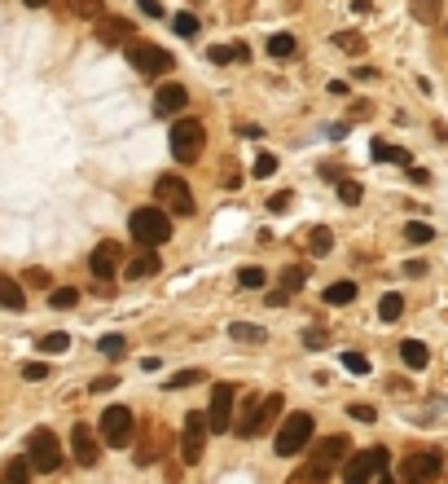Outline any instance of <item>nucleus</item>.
I'll return each instance as SVG.
<instances>
[{
    "label": "nucleus",
    "instance_id": "50",
    "mask_svg": "<svg viewBox=\"0 0 448 484\" xmlns=\"http://www.w3.org/2000/svg\"><path fill=\"white\" fill-rule=\"evenodd\" d=\"M115 383H119V379H110V374H105V379H97V383H93V392H97V396H101V392H110V388H115Z\"/></svg>",
    "mask_w": 448,
    "mask_h": 484
},
{
    "label": "nucleus",
    "instance_id": "8",
    "mask_svg": "<svg viewBox=\"0 0 448 484\" xmlns=\"http://www.w3.org/2000/svg\"><path fill=\"white\" fill-rule=\"evenodd\" d=\"M308 441H312V414H286V423L277 427L273 449L281 458H295L299 449H308Z\"/></svg>",
    "mask_w": 448,
    "mask_h": 484
},
{
    "label": "nucleus",
    "instance_id": "9",
    "mask_svg": "<svg viewBox=\"0 0 448 484\" xmlns=\"http://www.w3.org/2000/svg\"><path fill=\"white\" fill-rule=\"evenodd\" d=\"M132 427H137V414H132L127 405H110V410H101V441L110 445V449H127Z\"/></svg>",
    "mask_w": 448,
    "mask_h": 484
},
{
    "label": "nucleus",
    "instance_id": "51",
    "mask_svg": "<svg viewBox=\"0 0 448 484\" xmlns=\"http://www.w3.org/2000/svg\"><path fill=\"white\" fill-rule=\"evenodd\" d=\"M22 5H26V9H40V5H48V0H22Z\"/></svg>",
    "mask_w": 448,
    "mask_h": 484
},
{
    "label": "nucleus",
    "instance_id": "6",
    "mask_svg": "<svg viewBox=\"0 0 448 484\" xmlns=\"http://www.w3.org/2000/svg\"><path fill=\"white\" fill-rule=\"evenodd\" d=\"M207 431H211L207 410H189V414H184V436H180V458H184V467H198V463H202Z\"/></svg>",
    "mask_w": 448,
    "mask_h": 484
},
{
    "label": "nucleus",
    "instance_id": "22",
    "mask_svg": "<svg viewBox=\"0 0 448 484\" xmlns=\"http://www.w3.org/2000/svg\"><path fill=\"white\" fill-rule=\"evenodd\" d=\"M400 361H405L409 370H422V366L431 361V348L422 344V339H405V344H400Z\"/></svg>",
    "mask_w": 448,
    "mask_h": 484
},
{
    "label": "nucleus",
    "instance_id": "47",
    "mask_svg": "<svg viewBox=\"0 0 448 484\" xmlns=\"http://www.w3.org/2000/svg\"><path fill=\"white\" fill-rule=\"evenodd\" d=\"M22 282H26V287H48V273H44V269H26Z\"/></svg>",
    "mask_w": 448,
    "mask_h": 484
},
{
    "label": "nucleus",
    "instance_id": "11",
    "mask_svg": "<svg viewBox=\"0 0 448 484\" xmlns=\"http://www.w3.org/2000/svg\"><path fill=\"white\" fill-rule=\"evenodd\" d=\"M439 471H444V453H439V449H422V453H413L409 463L400 467L405 484H431Z\"/></svg>",
    "mask_w": 448,
    "mask_h": 484
},
{
    "label": "nucleus",
    "instance_id": "28",
    "mask_svg": "<svg viewBox=\"0 0 448 484\" xmlns=\"http://www.w3.org/2000/svg\"><path fill=\"white\" fill-rule=\"evenodd\" d=\"M356 299V282H330L325 287V304H352Z\"/></svg>",
    "mask_w": 448,
    "mask_h": 484
},
{
    "label": "nucleus",
    "instance_id": "35",
    "mask_svg": "<svg viewBox=\"0 0 448 484\" xmlns=\"http://www.w3.org/2000/svg\"><path fill=\"white\" fill-rule=\"evenodd\" d=\"M237 282H242L246 291H259V287H264V269H259V264H242V273H237Z\"/></svg>",
    "mask_w": 448,
    "mask_h": 484
},
{
    "label": "nucleus",
    "instance_id": "24",
    "mask_svg": "<svg viewBox=\"0 0 448 484\" xmlns=\"http://www.w3.org/2000/svg\"><path fill=\"white\" fill-rule=\"evenodd\" d=\"M229 339H237V344H264V339H269V330L255 326V321H233L229 326Z\"/></svg>",
    "mask_w": 448,
    "mask_h": 484
},
{
    "label": "nucleus",
    "instance_id": "38",
    "mask_svg": "<svg viewBox=\"0 0 448 484\" xmlns=\"http://www.w3.org/2000/svg\"><path fill=\"white\" fill-rule=\"evenodd\" d=\"M71 14H79V18H97V22H101V0H71Z\"/></svg>",
    "mask_w": 448,
    "mask_h": 484
},
{
    "label": "nucleus",
    "instance_id": "25",
    "mask_svg": "<svg viewBox=\"0 0 448 484\" xmlns=\"http://www.w3.org/2000/svg\"><path fill=\"white\" fill-rule=\"evenodd\" d=\"M374 159H382V163H400V168H413V155H409V150H400V145H391V141H374Z\"/></svg>",
    "mask_w": 448,
    "mask_h": 484
},
{
    "label": "nucleus",
    "instance_id": "33",
    "mask_svg": "<svg viewBox=\"0 0 448 484\" xmlns=\"http://www.w3.org/2000/svg\"><path fill=\"white\" fill-rule=\"evenodd\" d=\"M172 27H176L180 40H194V36H198V18H194V14H176V18H172Z\"/></svg>",
    "mask_w": 448,
    "mask_h": 484
},
{
    "label": "nucleus",
    "instance_id": "16",
    "mask_svg": "<svg viewBox=\"0 0 448 484\" xmlns=\"http://www.w3.org/2000/svg\"><path fill=\"white\" fill-rule=\"evenodd\" d=\"M184 106H189V88H184V84H163L154 93V110L158 115H176Z\"/></svg>",
    "mask_w": 448,
    "mask_h": 484
},
{
    "label": "nucleus",
    "instance_id": "3",
    "mask_svg": "<svg viewBox=\"0 0 448 484\" xmlns=\"http://www.w3.org/2000/svg\"><path fill=\"white\" fill-rule=\"evenodd\" d=\"M26 463H31V471H40V475H53L62 467V441L53 436L48 427H36L31 436H26Z\"/></svg>",
    "mask_w": 448,
    "mask_h": 484
},
{
    "label": "nucleus",
    "instance_id": "34",
    "mask_svg": "<svg viewBox=\"0 0 448 484\" xmlns=\"http://www.w3.org/2000/svg\"><path fill=\"white\" fill-rule=\"evenodd\" d=\"M405 238H409L413 247H427V242L435 238V229H431V225H417V220H413V225H405Z\"/></svg>",
    "mask_w": 448,
    "mask_h": 484
},
{
    "label": "nucleus",
    "instance_id": "29",
    "mask_svg": "<svg viewBox=\"0 0 448 484\" xmlns=\"http://www.w3.org/2000/svg\"><path fill=\"white\" fill-rule=\"evenodd\" d=\"M5 484H31V463H26V458H14L5 467Z\"/></svg>",
    "mask_w": 448,
    "mask_h": 484
},
{
    "label": "nucleus",
    "instance_id": "13",
    "mask_svg": "<svg viewBox=\"0 0 448 484\" xmlns=\"http://www.w3.org/2000/svg\"><path fill=\"white\" fill-rule=\"evenodd\" d=\"M71 453H75V463H79V467H97L101 445H97V436H93V427H84V423H75V427H71Z\"/></svg>",
    "mask_w": 448,
    "mask_h": 484
},
{
    "label": "nucleus",
    "instance_id": "40",
    "mask_svg": "<svg viewBox=\"0 0 448 484\" xmlns=\"http://www.w3.org/2000/svg\"><path fill=\"white\" fill-rule=\"evenodd\" d=\"M360 194H365L360 181H338V198L348 202V207H352V202H360Z\"/></svg>",
    "mask_w": 448,
    "mask_h": 484
},
{
    "label": "nucleus",
    "instance_id": "30",
    "mask_svg": "<svg viewBox=\"0 0 448 484\" xmlns=\"http://www.w3.org/2000/svg\"><path fill=\"white\" fill-rule=\"evenodd\" d=\"M439 9H444V0H413V18L417 22H439Z\"/></svg>",
    "mask_w": 448,
    "mask_h": 484
},
{
    "label": "nucleus",
    "instance_id": "37",
    "mask_svg": "<svg viewBox=\"0 0 448 484\" xmlns=\"http://www.w3.org/2000/svg\"><path fill=\"white\" fill-rule=\"evenodd\" d=\"M198 379H202V370H180V374H172V379H167L163 388H167V392H172V388H194Z\"/></svg>",
    "mask_w": 448,
    "mask_h": 484
},
{
    "label": "nucleus",
    "instance_id": "19",
    "mask_svg": "<svg viewBox=\"0 0 448 484\" xmlns=\"http://www.w3.org/2000/svg\"><path fill=\"white\" fill-rule=\"evenodd\" d=\"M158 269H163V260H158L154 251H137V256L127 260V269H123V273L132 277V282H145V277H154Z\"/></svg>",
    "mask_w": 448,
    "mask_h": 484
},
{
    "label": "nucleus",
    "instance_id": "42",
    "mask_svg": "<svg viewBox=\"0 0 448 484\" xmlns=\"http://www.w3.org/2000/svg\"><path fill=\"white\" fill-rule=\"evenodd\" d=\"M22 379H26V383H40V379H48V366L44 361H26L22 366Z\"/></svg>",
    "mask_w": 448,
    "mask_h": 484
},
{
    "label": "nucleus",
    "instance_id": "15",
    "mask_svg": "<svg viewBox=\"0 0 448 484\" xmlns=\"http://www.w3.org/2000/svg\"><path fill=\"white\" fill-rule=\"evenodd\" d=\"M97 40L101 44H132L137 40V27H132L127 18H101L97 22Z\"/></svg>",
    "mask_w": 448,
    "mask_h": 484
},
{
    "label": "nucleus",
    "instance_id": "10",
    "mask_svg": "<svg viewBox=\"0 0 448 484\" xmlns=\"http://www.w3.org/2000/svg\"><path fill=\"white\" fill-rule=\"evenodd\" d=\"M154 198H158V202H167L176 216H194V194H189V185H184L180 176H172V172L154 181Z\"/></svg>",
    "mask_w": 448,
    "mask_h": 484
},
{
    "label": "nucleus",
    "instance_id": "36",
    "mask_svg": "<svg viewBox=\"0 0 448 484\" xmlns=\"http://www.w3.org/2000/svg\"><path fill=\"white\" fill-rule=\"evenodd\" d=\"M325 480H330V471H325V467H316V463H308V467L295 475V484H325Z\"/></svg>",
    "mask_w": 448,
    "mask_h": 484
},
{
    "label": "nucleus",
    "instance_id": "21",
    "mask_svg": "<svg viewBox=\"0 0 448 484\" xmlns=\"http://www.w3.org/2000/svg\"><path fill=\"white\" fill-rule=\"evenodd\" d=\"M303 282H308V273H303L299 264H295V269H286V277H281V291H269V304H273V309H277V304H286L290 295H295V291L303 287Z\"/></svg>",
    "mask_w": 448,
    "mask_h": 484
},
{
    "label": "nucleus",
    "instance_id": "39",
    "mask_svg": "<svg viewBox=\"0 0 448 484\" xmlns=\"http://www.w3.org/2000/svg\"><path fill=\"white\" fill-rule=\"evenodd\" d=\"M334 44H338V48H348V53H365V40H360L356 31H338Z\"/></svg>",
    "mask_w": 448,
    "mask_h": 484
},
{
    "label": "nucleus",
    "instance_id": "49",
    "mask_svg": "<svg viewBox=\"0 0 448 484\" xmlns=\"http://www.w3.org/2000/svg\"><path fill=\"white\" fill-rule=\"evenodd\" d=\"M400 273H405V277H422V273H427V264H422V260H409Z\"/></svg>",
    "mask_w": 448,
    "mask_h": 484
},
{
    "label": "nucleus",
    "instance_id": "53",
    "mask_svg": "<svg viewBox=\"0 0 448 484\" xmlns=\"http://www.w3.org/2000/svg\"><path fill=\"white\" fill-rule=\"evenodd\" d=\"M0 484H5V480H0Z\"/></svg>",
    "mask_w": 448,
    "mask_h": 484
},
{
    "label": "nucleus",
    "instance_id": "17",
    "mask_svg": "<svg viewBox=\"0 0 448 484\" xmlns=\"http://www.w3.org/2000/svg\"><path fill=\"white\" fill-rule=\"evenodd\" d=\"M348 449H352V445H348V441H343V436H325L321 445H316V453H312V463L330 471L334 463H348Z\"/></svg>",
    "mask_w": 448,
    "mask_h": 484
},
{
    "label": "nucleus",
    "instance_id": "23",
    "mask_svg": "<svg viewBox=\"0 0 448 484\" xmlns=\"http://www.w3.org/2000/svg\"><path fill=\"white\" fill-rule=\"evenodd\" d=\"M303 247L312 251V256H330V247H334V234H330L325 225H316V229H308V234H303Z\"/></svg>",
    "mask_w": 448,
    "mask_h": 484
},
{
    "label": "nucleus",
    "instance_id": "32",
    "mask_svg": "<svg viewBox=\"0 0 448 484\" xmlns=\"http://www.w3.org/2000/svg\"><path fill=\"white\" fill-rule=\"evenodd\" d=\"M66 348H71V335H66V330H53V335L40 339V352H53V356L66 352Z\"/></svg>",
    "mask_w": 448,
    "mask_h": 484
},
{
    "label": "nucleus",
    "instance_id": "1",
    "mask_svg": "<svg viewBox=\"0 0 448 484\" xmlns=\"http://www.w3.org/2000/svg\"><path fill=\"white\" fill-rule=\"evenodd\" d=\"M127 229H132V238L141 242V251H154V247H163L172 238V216L163 207H137L127 216Z\"/></svg>",
    "mask_w": 448,
    "mask_h": 484
},
{
    "label": "nucleus",
    "instance_id": "43",
    "mask_svg": "<svg viewBox=\"0 0 448 484\" xmlns=\"http://www.w3.org/2000/svg\"><path fill=\"white\" fill-rule=\"evenodd\" d=\"M273 172H277V155H269V150L255 155V176H273Z\"/></svg>",
    "mask_w": 448,
    "mask_h": 484
},
{
    "label": "nucleus",
    "instance_id": "4",
    "mask_svg": "<svg viewBox=\"0 0 448 484\" xmlns=\"http://www.w3.org/2000/svg\"><path fill=\"white\" fill-rule=\"evenodd\" d=\"M391 453L387 449H360L343 463V484H374L378 475H387Z\"/></svg>",
    "mask_w": 448,
    "mask_h": 484
},
{
    "label": "nucleus",
    "instance_id": "46",
    "mask_svg": "<svg viewBox=\"0 0 448 484\" xmlns=\"http://www.w3.org/2000/svg\"><path fill=\"white\" fill-rule=\"evenodd\" d=\"M348 414H352L356 423H374V418H378V410H374V405H365V401H360V405H352Z\"/></svg>",
    "mask_w": 448,
    "mask_h": 484
},
{
    "label": "nucleus",
    "instance_id": "45",
    "mask_svg": "<svg viewBox=\"0 0 448 484\" xmlns=\"http://www.w3.org/2000/svg\"><path fill=\"white\" fill-rule=\"evenodd\" d=\"M290 202H295V194L281 190V194H273V198H269V212H277V216H281V212H290Z\"/></svg>",
    "mask_w": 448,
    "mask_h": 484
},
{
    "label": "nucleus",
    "instance_id": "14",
    "mask_svg": "<svg viewBox=\"0 0 448 484\" xmlns=\"http://www.w3.org/2000/svg\"><path fill=\"white\" fill-rule=\"evenodd\" d=\"M88 269H93L97 282H110V277L119 273V242H101L88 256Z\"/></svg>",
    "mask_w": 448,
    "mask_h": 484
},
{
    "label": "nucleus",
    "instance_id": "18",
    "mask_svg": "<svg viewBox=\"0 0 448 484\" xmlns=\"http://www.w3.org/2000/svg\"><path fill=\"white\" fill-rule=\"evenodd\" d=\"M207 62H216V66H237V62H251V48H246V44H211V48H207Z\"/></svg>",
    "mask_w": 448,
    "mask_h": 484
},
{
    "label": "nucleus",
    "instance_id": "27",
    "mask_svg": "<svg viewBox=\"0 0 448 484\" xmlns=\"http://www.w3.org/2000/svg\"><path fill=\"white\" fill-rule=\"evenodd\" d=\"M299 53V44H295V36H286V31H277L273 40H269V58H295Z\"/></svg>",
    "mask_w": 448,
    "mask_h": 484
},
{
    "label": "nucleus",
    "instance_id": "26",
    "mask_svg": "<svg viewBox=\"0 0 448 484\" xmlns=\"http://www.w3.org/2000/svg\"><path fill=\"white\" fill-rule=\"evenodd\" d=\"M378 317H382V321H400V317H405V295H395V291L382 295V299H378Z\"/></svg>",
    "mask_w": 448,
    "mask_h": 484
},
{
    "label": "nucleus",
    "instance_id": "52",
    "mask_svg": "<svg viewBox=\"0 0 448 484\" xmlns=\"http://www.w3.org/2000/svg\"><path fill=\"white\" fill-rule=\"evenodd\" d=\"M374 484H391V480H387V475H378V480H374Z\"/></svg>",
    "mask_w": 448,
    "mask_h": 484
},
{
    "label": "nucleus",
    "instance_id": "20",
    "mask_svg": "<svg viewBox=\"0 0 448 484\" xmlns=\"http://www.w3.org/2000/svg\"><path fill=\"white\" fill-rule=\"evenodd\" d=\"M0 309H9V313L26 309V291H22V282H14L9 273H0Z\"/></svg>",
    "mask_w": 448,
    "mask_h": 484
},
{
    "label": "nucleus",
    "instance_id": "2",
    "mask_svg": "<svg viewBox=\"0 0 448 484\" xmlns=\"http://www.w3.org/2000/svg\"><path fill=\"white\" fill-rule=\"evenodd\" d=\"M281 392H273V396H251L246 405H242V418L233 423V431L237 436H259V431H269L273 427V418L281 414Z\"/></svg>",
    "mask_w": 448,
    "mask_h": 484
},
{
    "label": "nucleus",
    "instance_id": "7",
    "mask_svg": "<svg viewBox=\"0 0 448 484\" xmlns=\"http://www.w3.org/2000/svg\"><path fill=\"white\" fill-rule=\"evenodd\" d=\"M127 62H132V71H137V75H145V80L172 71V53H167V48L145 44V40H132V44H127Z\"/></svg>",
    "mask_w": 448,
    "mask_h": 484
},
{
    "label": "nucleus",
    "instance_id": "41",
    "mask_svg": "<svg viewBox=\"0 0 448 484\" xmlns=\"http://www.w3.org/2000/svg\"><path fill=\"white\" fill-rule=\"evenodd\" d=\"M343 366H348L352 374H369V356L365 352H348V356H343Z\"/></svg>",
    "mask_w": 448,
    "mask_h": 484
},
{
    "label": "nucleus",
    "instance_id": "44",
    "mask_svg": "<svg viewBox=\"0 0 448 484\" xmlns=\"http://www.w3.org/2000/svg\"><path fill=\"white\" fill-rule=\"evenodd\" d=\"M105 356H123V335H101V344H97Z\"/></svg>",
    "mask_w": 448,
    "mask_h": 484
},
{
    "label": "nucleus",
    "instance_id": "12",
    "mask_svg": "<svg viewBox=\"0 0 448 484\" xmlns=\"http://www.w3.org/2000/svg\"><path fill=\"white\" fill-rule=\"evenodd\" d=\"M233 396H237L233 383H216V388H211V410H207V418H211V431H216V436L233 427Z\"/></svg>",
    "mask_w": 448,
    "mask_h": 484
},
{
    "label": "nucleus",
    "instance_id": "31",
    "mask_svg": "<svg viewBox=\"0 0 448 484\" xmlns=\"http://www.w3.org/2000/svg\"><path fill=\"white\" fill-rule=\"evenodd\" d=\"M48 304H53V309H75V304H79V291H75V287H58V291H48Z\"/></svg>",
    "mask_w": 448,
    "mask_h": 484
},
{
    "label": "nucleus",
    "instance_id": "5",
    "mask_svg": "<svg viewBox=\"0 0 448 484\" xmlns=\"http://www.w3.org/2000/svg\"><path fill=\"white\" fill-rule=\"evenodd\" d=\"M202 141H207V133H202L198 119H176L172 133H167V145H172V159L176 163H194L202 155Z\"/></svg>",
    "mask_w": 448,
    "mask_h": 484
},
{
    "label": "nucleus",
    "instance_id": "48",
    "mask_svg": "<svg viewBox=\"0 0 448 484\" xmlns=\"http://www.w3.org/2000/svg\"><path fill=\"white\" fill-rule=\"evenodd\" d=\"M145 18H163V5H158V0H141V5H137Z\"/></svg>",
    "mask_w": 448,
    "mask_h": 484
}]
</instances>
